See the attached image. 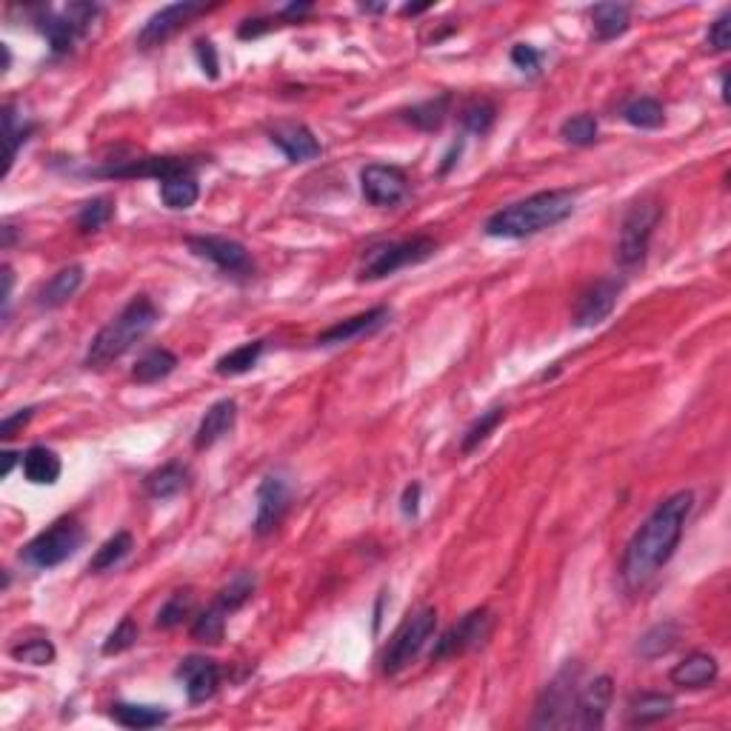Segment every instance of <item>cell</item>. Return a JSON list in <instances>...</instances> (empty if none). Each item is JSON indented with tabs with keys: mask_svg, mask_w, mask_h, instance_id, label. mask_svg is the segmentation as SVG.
<instances>
[{
	"mask_svg": "<svg viewBox=\"0 0 731 731\" xmlns=\"http://www.w3.org/2000/svg\"><path fill=\"white\" fill-rule=\"evenodd\" d=\"M692 509V492H674L663 503H657V509L646 517V523L634 532L620 563V577L629 589H640L643 583H649L672 560L683 540Z\"/></svg>",
	"mask_w": 731,
	"mask_h": 731,
	"instance_id": "obj_1",
	"label": "cell"
},
{
	"mask_svg": "<svg viewBox=\"0 0 731 731\" xmlns=\"http://www.w3.org/2000/svg\"><path fill=\"white\" fill-rule=\"evenodd\" d=\"M572 215L574 192H569V189H546V192H537V195H529V198L497 209L492 218L486 220L483 232L489 238L523 240L560 226L563 220L572 218Z\"/></svg>",
	"mask_w": 731,
	"mask_h": 731,
	"instance_id": "obj_2",
	"label": "cell"
},
{
	"mask_svg": "<svg viewBox=\"0 0 731 731\" xmlns=\"http://www.w3.org/2000/svg\"><path fill=\"white\" fill-rule=\"evenodd\" d=\"M158 306L152 303L149 295H135L118 315L112 317L103 329H100L89 352H86V366L89 369H106L109 363H115L126 355L138 340L149 335L158 323Z\"/></svg>",
	"mask_w": 731,
	"mask_h": 731,
	"instance_id": "obj_3",
	"label": "cell"
},
{
	"mask_svg": "<svg viewBox=\"0 0 731 731\" xmlns=\"http://www.w3.org/2000/svg\"><path fill=\"white\" fill-rule=\"evenodd\" d=\"M437 255V240L429 235H417L409 240H386V243H375L372 249H366V255L360 260L357 269V280L372 283V280H383V277L395 275L400 269H409L417 263H426Z\"/></svg>",
	"mask_w": 731,
	"mask_h": 731,
	"instance_id": "obj_4",
	"label": "cell"
},
{
	"mask_svg": "<svg viewBox=\"0 0 731 731\" xmlns=\"http://www.w3.org/2000/svg\"><path fill=\"white\" fill-rule=\"evenodd\" d=\"M86 540V532L75 517H60L49 529L35 534L23 549H20V560L32 569H55L60 563H66L69 557H75L78 549Z\"/></svg>",
	"mask_w": 731,
	"mask_h": 731,
	"instance_id": "obj_5",
	"label": "cell"
},
{
	"mask_svg": "<svg viewBox=\"0 0 731 731\" xmlns=\"http://www.w3.org/2000/svg\"><path fill=\"white\" fill-rule=\"evenodd\" d=\"M580 680V666L566 663L560 672L546 683L534 703V729H574V703H577V686Z\"/></svg>",
	"mask_w": 731,
	"mask_h": 731,
	"instance_id": "obj_6",
	"label": "cell"
},
{
	"mask_svg": "<svg viewBox=\"0 0 731 731\" xmlns=\"http://www.w3.org/2000/svg\"><path fill=\"white\" fill-rule=\"evenodd\" d=\"M663 218V206L657 200H640L626 212L620 223V240H617V260L623 266H637L649 252L654 229Z\"/></svg>",
	"mask_w": 731,
	"mask_h": 731,
	"instance_id": "obj_7",
	"label": "cell"
},
{
	"mask_svg": "<svg viewBox=\"0 0 731 731\" xmlns=\"http://www.w3.org/2000/svg\"><path fill=\"white\" fill-rule=\"evenodd\" d=\"M437 629V612L435 609H420L415 612L400 629L395 637L389 640L386 652H383V672L400 674L409 663H415L417 654L426 649V643L432 640Z\"/></svg>",
	"mask_w": 731,
	"mask_h": 731,
	"instance_id": "obj_8",
	"label": "cell"
},
{
	"mask_svg": "<svg viewBox=\"0 0 731 731\" xmlns=\"http://www.w3.org/2000/svg\"><path fill=\"white\" fill-rule=\"evenodd\" d=\"M494 629V614L489 609H475V612L463 614L455 626H449L446 632L435 640V649H432V660H452L460 654H469L480 649L489 634Z\"/></svg>",
	"mask_w": 731,
	"mask_h": 731,
	"instance_id": "obj_9",
	"label": "cell"
},
{
	"mask_svg": "<svg viewBox=\"0 0 731 731\" xmlns=\"http://www.w3.org/2000/svg\"><path fill=\"white\" fill-rule=\"evenodd\" d=\"M186 246L195 257H203L212 266H218L223 275L249 277L255 272V260L238 240L218 238V235H195V238H186Z\"/></svg>",
	"mask_w": 731,
	"mask_h": 731,
	"instance_id": "obj_10",
	"label": "cell"
},
{
	"mask_svg": "<svg viewBox=\"0 0 731 731\" xmlns=\"http://www.w3.org/2000/svg\"><path fill=\"white\" fill-rule=\"evenodd\" d=\"M195 172H198V160L192 158H140L123 160V163L106 166V169H89L92 178H155L160 183L169 178H178V175H195Z\"/></svg>",
	"mask_w": 731,
	"mask_h": 731,
	"instance_id": "obj_11",
	"label": "cell"
},
{
	"mask_svg": "<svg viewBox=\"0 0 731 731\" xmlns=\"http://www.w3.org/2000/svg\"><path fill=\"white\" fill-rule=\"evenodd\" d=\"M206 12L203 3H195V0H183V3H169L163 6L160 12H155L152 18L143 23L138 35V49L149 52V49H158L163 46L169 38H175L180 29L189 23L192 18H198Z\"/></svg>",
	"mask_w": 731,
	"mask_h": 731,
	"instance_id": "obj_12",
	"label": "cell"
},
{
	"mask_svg": "<svg viewBox=\"0 0 731 731\" xmlns=\"http://www.w3.org/2000/svg\"><path fill=\"white\" fill-rule=\"evenodd\" d=\"M360 192L372 206H397L409 198V178L397 166L369 163L360 172Z\"/></svg>",
	"mask_w": 731,
	"mask_h": 731,
	"instance_id": "obj_13",
	"label": "cell"
},
{
	"mask_svg": "<svg viewBox=\"0 0 731 731\" xmlns=\"http://www.w3.org/2000/svg\"><path fill=\"white\" fill-rule=\"evenodd\" d=\"M292 506V483L280 475H266L257 486L255 534L266 537L283 523V517Z\"/></svg>",
	"mask_w": 731,
	"mask_h": 731,
	"instance_id": "obj_14",
	"label": "cell"
},
{
	"mask_svg": "<svg viewBox=\"0 0 731 731\" xmlns=\"http://www.w3.org/2000/svg\"><path fill=\"white\" fill-rule=\"evenodd\" d=\"M612 700L614 680L609 674H597L586 686H580L577 703H574V729H603L606 714L612 709Z\"/></svg>",
	"mask_w": 731,
	"mask_h": 731,
	"instance_id": "obj_15",
	"label": "cell"
},
{
	"mask_svg": "<svg viewBox=\"0 0 731 731\" xmlns=\"http://www.w3.org/2000/svg\"><path fill=\"white\" fill-rule=\"evenodd\" d=\"M620 292H623V280H617V277H603L592 283L574 306V326L592 329V326H600L603 320H609L620 300Z\"/></svg>",
	"mask_w": 731,
	"mask_h": 731,
	"instance_id": "obj_16",
	"label": "cell"
},
{
	"mask_svg": "<svg viewBox=\"0 0 731 731\" xmlns=\"http://www.w3.org/2000/svg\"><path fill=\"white\" fill-rule=\"evenodd\" d=\"M178 680L186 689V697L192 706H200L206 700H212L220 689V666L212 657H200V654H189L183 657L178 666Z\"/></svg>",
	"mask_w": 731,
	"mask_h": 731,
	"instance_id": "obj_17",
	"label": "cell"
},
{
	"mask_svg": "<svg viewBox=\"0 0 731 731\" xmlns=\"http://www.w3.org/2000/svg\"><path fill=\"white\" fill-rule=\"evenodd\" d=\"M389 317H392V312L386 306H375L369 312H360V315L346 317L340 323H332L329 329H323L317 335L315 343L317 346H343V343H352L357 337L375 335L389 323Z\"/></svg>",
	"mask_w": 731,
	"mask_h": 731,
	"instance_id": "obj_18",
	"label": "cell"
},
{
	"mask_svg": "<svg viewBox=\"0 0 731 731\" xmlns=\"http://www.w3.org/2000/svg\"><path fill=\"white\" fill-rule=\"evenodd\" d=\"M35 26L40 29V35L46 38L52 55L60 58V55H69L75 46H78L80 38H86L89 32L80 29L75 20L69 18L66 12H55V9H40L38 18H35Z\"/></svg>",
	"mask_w": 731,
	"mask_h": 731,
	"instance_id": "obj_19",
	"label": "cell"
},
{
	"mask_svg": "<svg viewBox=\"0 0 731 731\" xmlns=\"http://www.w3.org/2000/svg\"><path fill=\"white\" fill-rule=\"evenodd\" d=\"M272 146H277L289 163H309V160L320 158V140L315 138V132L303 123H280L269 132Z\"/></svg>",
	"mask_w": 731,
	"mask_h": 731,
	"instance_id": "obj_20",
	"label": "cell"
},
{
	"mask_svg": "<svg viewBox=\"0 0 731 731\" xmlns=\"http://www.w3.org/2000/svg\"><path fill=\"white\" fill-rule=\"evenodd\" d=\"M238 423V403L232 397H223L218 403H212L206 409V415L200 417L198 432H195V449H212L218 440L229 435Z\"/></svg>",
	"mask_w": 731,
	"mask_h": 731,
	"instance_id": "obj_21",
	"label": "cell"
},
{
	"mask_svg": "<svg viewBox=\"0 0 731 731\" xmlns=\"http://www.w3.org/2000/svg\"><path fill=\"white\" fill-rule=\"evenodd\" d=\"M717 677H720V663L709 652L686 654L672 672H669V680H672L677 689H692V692L694 689L712 686Z\"/></svg>",
	"mask_w": 731,
	"mask_h": 731,
	"instance_id": "obj_22",
	"label": "cell"
},
{
	"mask_svg": "<svg viewBox=\"0 0 731 731\" xmlns=\"http://www.w3.org/2000/svg\"><path fill=\"white\" fill-rule=\"evenodd\" d=\"M80 283H83V266H66L40 286L35 292V303L40 309H60L63 303L78 295Z\"/></svg>",
	"mask_w": 731,
	"mask_h": 731,
	"instance_id": "obj_23",
	"label": "cell"
},
{
	"mask_svg": "<svg viewBox=\"0 0 731 731\" xmlns=\"http://www.w3.org/2000/svg\"><path fill=\"white\" fill-rule=\"evenodd\" d=\"M20 469L23 477L35 486H55L63 472L58 452H52L49 446H32L20 457Z\"/></svg>",
	"mask_w": 731,
	"mask_h": 731,
	"instance_id": "obj_24",
	"label": "cell"
},
{
	"mask_svg": "<svg viewBox=\"0 0 731 731\" xmlns=\"http://www.w3.org/2000/svg\"><path fill=\"white\" fill-rule=\"evenodd\" d=\"M674 714V697L660 692H640L629 700L626 723L629 726H652Z\"/></svg>",
	"mask_w": 731,
	"mask_h": 731,
	"instance_id": "obj_25",
	"label": "cell"
},
{
	"mask_svg": "<svg viewBox=\"0 0 731 731\" xmlns=\"http://www.w3.org/2000/svg\"><path fill=\"white\" fill-rule=\"evenodd\" d=\"M189 477H192L189 469L180 460H172V463H163L152 475H146L143 486H146V494L155 500H172L183 489H189Z\"/></svg>",
	"mask_w": 731,
	"mask_h": 731,
	"instance_id": "obj_26",
	"label": "cell"
},
{
	"mask_svg": "<svg viewBox=\"0 0 731 731\" xmlns=\"http://www.w3.org/2000/svg\"><path fill=\"white\" fill-rule=\"evenodd\" d=\"M592 23L597 40L620 38L632 26V6L629 3H597L592 9Z\"/></svg>",
	"mask_w": 731,
	"mask_h": 731,
	"instance_id": "obj_27",
	"label": "cell"
},
{
	"mask_svg": "<svg viewBox=\"0 0 731 731\" xmlns=\"http://www.w3.org/2000/svg\"><path fill=\"white\" fill-rule=\"evenodd\" d=\"M178 355L169 352V349H149L138 357L135 369H132V380L135 383H143V386H152V383H160L166 377L172 375L178 369Z\"/></svg>",
	"mask_w": 731,
	"mask_h": 731,
	"instance_id": "obj_28",
	"label": "cell"
},
{
	"mask_svg": "<svg viewBox=\"0 0 731 731\" xmlns=\"http://www.w3.org/2000/svg\"><path fill=\"white\" fill-rule=\"evenodd\" d=\"M449 109H452V95L443 92V95H437V98L423 100V103H415L412 109H406V112H403V120H406L409 126L420 129V132H437V129L446 123V118H449Z\"/></svg>",
	"mask_w": 731,
	"mask_h": 731,
	"instance_id": "obj_29",
	"label": "cell"
},
{
	"mask_svg": "<svg viewBox=\"0 0 731 731\" xmlns=\"http://www.w3.org/2000/svg\"><path fill=\"white\" fill-rule=\"evenodd\" d=\"M109 717L123 726V729H158L169 720V712L166 709H158V706H140V703H115L109 709Z\"/></svg>",
	"mask_w": 731,
	"mask_h": 731,
	"instance_id": "obj_30",
	"label": "cell"
},
{
	"mask_svg": "<svg viewBox=\"0 0 731 731\" xmlns=\"http://www.w3.org/2000/svg\"><path fill=\"white\" fill-rule=\"evenodd\" d=\"M266 352V340H249V343H240L238 349L226 352L223 357H218L215 363V372L220 377H238L252 372L257 366V360L263 357Z\"/></svg>",
	"mask_w": 731,
	"mask_h": 731,
	"instance_id": "obj_31",
	"label": "cell"
},
{
	"mask_svg": "<svg viewBox=\"0 0 731 731\" xmlns=\"http://www.w3.org/2000/svg\"><path fill=\"white\" fill-rule=\"evenodd\" d=\"M677 640H680V626L672 623V620H666V623L652 626L646 634H640L634 652L640 654L643 660H657V657L672 652L674 646H677Z\"/></svg>",
	"mask_w": 731,
	"mask_h": 731,
	"instance_id": "obj_32",
	"label": "cell"
},
{
	"mask_svg": "<svg viewBox=\"0 0 731 731\" xmlns=\"http://www.w3.org/2000/svg\"><path fill=\"white\" fill-rule=\"evenodd\" d=\"M35 129H38L35 123H26L23 118H18V112H15L12 103L3 106V138H6V166H3V178L12 172V163L18 158L20 146L29 140V135H32Z\"/></svg>",
	"mask_w": 731,
	"mask_h": 731,
	"instance_id": "obj_33",
	"label": "cell"
},
{
	"mask_svg": "<svg viewBox=\"0 0 731 731\" xmlns=\"http://www.w3.org/2000/svg\"><path fill=\"white\" fill-rule=\"evenodd\" d=\"M509 417V409L506 406H494V409H489V412H480V417H477L475 423L463 432V437H460V455H472V452H477L489 437H492V432L503 423Z\"/></svg>",
	"mask_w": 731,
	"mask_h": 731,
	"instance_id": "obj_34",
	"label": "cell"
},
{
	"mask_svg": "<svg viewBox=\"0 0 731 731\" xmlns=\"http://www.w3.org/2000/svg\"><path fill=\"white\" fill-rule=\"evenodd\" d=\"M135 549V537L132 532H115L103 546H100L95 557L89 560V572L92 574H100V572H109V569H115L120 566L129 554Z\"/></svg>",
	"mask_w": 731,
	"mask_h": 731,
	"instance_id": "obj_35",
	"label": "cell"
},
{
	"mask_svg": "<svg viewBox=\"0 0 731 731\" xmlns=\"http://www.w3.org/2000/svg\"><path fill=\"white\" fill-rule=\"evenodd\" d=\"M200 198V186L195 175H178V178H169L160 183V200L166 209H192Z\"/></svg>",
	"mask_w": 731,
	"mask_h": 731,
	"instance_id": "obj_36",
	"label": "cell"
},
{
	"mask_svg": "<svg viewBox=\"0 0 731 731\" xmlns=\"http://www.w3.org/2000/svg\"><path fill=\"white\" fill-rule=\"evenodd\" d=\"M623 118L634 129H660L666 123V109L657 98H634L623 106Z\"/></svg>",
	"mask_w": 731,
	"mask_h": 731,
	"instance_id": "obj_37",
	"label": "cell"
},
{
	"mask_svg": "<svg viewBox=\"0 0 731 731\" xmlns=\"http://www.w3.org/2000/svg\"><path fill=\"white\" fill-rule=\"evenodd\" d=\"M255 586H257V577L252 572H238L223 589L218 592L215 597V603H218L220 609H226V612H238L240 606H246L249 600H252V594H255Z\"/></svg>",
	"mask_w": 731,
	"mask_h": 731,
	"instance_id": "obj_38",
	"label": "cell"
},
{
	"mask_svg": "<svg viewBox=\"0 0 731 731\" xmlns=\"http://www.w3.org/2000/svg\"><path fill=\"white\" fill-rule=\"evenodd\" d=\"M226 609H220L218 603L212 606V609H206V612H200L195 617V623H192V640L195 643H209V646H218L220 640H223V634H226Z\"/></svg>",
	"mask_w": 731,
	"mask_h": 731,
	"instance_id": "obj_39",
	"label": "cell"
},
{
	"mask_svg": "<svg viewBox=\"0 0 731 731\" xmlns=\"http://www.w3.org/2000/svg\"><path fill=\"white\" fill-rule=\"evenodd\" d=\"M112 218H115V203H112V198H92L89 203L80 206L75 226H78V232H83V235H92V232H100Z\"/></svg>",
	"mask_w": 731,
	"mask_h": 731,
	"instance_id": "obj_40",
	"label": "cell"
},
{
	"mask_svg": "<svg viewBox=\"0 0 731 731\" xmlns=\"http://www.w3.org/2000/svg\"><path fill=\"white\" fill-rule=\"evenodd\" d=\"M195 612V594L189 592V589H183V592H175L163 606H160L158 612V623L160 629H175L180 626L189 614Z\"/></svg>",
	"mask_w": 731,
	"mask_h": 731,
	"instance_id": "obj_41",
	"label": "cell"
},
{
	"mask_svg": "<svg viewBox=\"0 0 731 731\" xmlns=\"http://www.w3.org/2000/svg\"><path fill=\"white\" fill-rule=\"evenodd\" d=\"M494 120H497V106H494L492 100H472L460 112L463 129L472 132V135H486L494 126Z\"/></svg>",
	"mask_w": 731,
	"mask_h": 731,
	"instance_id": "obj_42",
	"label": "cell"
},
{
	"mask_svg": "<svg viewBox=\"0 0 731 731\" xmlns=\"http://www.w3.org/2000/svg\"><path fill=\"white\" fill-rule=\"evenodd\" d=\"M560 138L572 146H592L597 140V118L594 115H574V118L563 120Z\"/></svg>",
	"mask_w": 731,
	"mask_h": 731,
	"instance_id": "obj_43",
	"label": "cell"
},
{
	"mask_svg": "<svg viewBox=\"0 0 731 731\" xmlns=\"http://www.w3.org/2000/svg\"><path fill=\"white\" fill-rule=\"evenodd\" d=\"M12 657L18 660V663H29V666H49V663H55V646H52V640H46V637H38V640H26V643H20L12 649Z\"/></svg>",
	"mask_w": 731,
	"mask_h": 731,
	"instance_id": "obj_44",
	"label": "cell"
},
{
	"mask_svg": "<svg viewBox=\"0 0 731 731\" xmlns=\"http://www.w3.org/2000/svg\"><path fill=\"white\" fill-rule=\"evenodd\" d=\"M138 623L126 614L123 620H120L118 626H115V632L109 634L106 637V643H103V649L100 652L106 654V657H112V654H123V652H129L135 643H138Z\"/></svg>",
	"mask_w": 731,
	"mask_h": 731,
	"instance_id": "obj_45",
	"label": "cell"
},
{
	"mask_svg": "<svg viewBox=\"0 0 731 731\" xmlns=\"http://www.w3.org/2000/svg\"><path fill=\"white\" fill-rule=\"evenodd\" d=\"M195 58H198L200 69H203V75L209 80H218L220 78V58H218V49H215V43L206 38L195 40Z\"/></svg>",
	"mask_w": 731,
	"mask_h": 731,
	"instance_id": "obj_46",
	"label": "cell"
},
{
	"mask_svg": "<svg viewBox=\"0 0 731 731\" xmlns=\"http://www.w3.org/2000/svg\"><path fill=\"white\" fill-rule=\"evenodd\" d=\"M540 60H543V52H537V49L529 46V43H517L512 49V63L520 69V72L534 75V72L540 69Z\"/></svg>",
	"mask_w": 731,
	"mask_h": 731,
	"instance_id": "obj_47",
	"label": "cell"
},
{
	"mask_svg": "<svg viewBox=\"0 0 731 731\" xmlns=\"http://www.w3.org/2000/svg\"><path fill=\"white\" fill-rule=\"evenodd\" d=\"M709 46H712L714 52H729V46H731V15L729 12H723V15L712 23V29H709Z\"/></svg>",
	"mask_w": 731,
	"mask_h": 731,
	"instance_id": "obj_48",
	"label": "cell"
},
{
	"mask_svg": "<svg viewBox=\"0 0 731 731\" xmlns=\"http://www.w3.org/2000/svg\"><path fill=\"white\" fill-rule=\"evenodd\" d=\"M420 494H423V486L420 483H409L403 489V497H400V512L406 517H417L420 512Z\"/></svg>",
	"mask_w": 731,
	"mask_h": 731,
	"instance_id": "obj_49",
	"label": "cell"
},
{
	"mask_svg": "<svg viewBox=\"0 0 731 731\" xmlns=\"http://www.w3.org/2000/svg\"><path fill=\"white\" fill-rule=\"evenodd\" d=\"M32 415H35V409L29 406V409H20L18 415L3 417V423H0V437H3V440L15 437V429H18V426H26V423L32 420Z\"/></svg>",
	"mask_w": 731,
	"mask_h": 731,
	"instance_id": "obj_50",
	"label": "cell"
},
{
	"mask_svg": "<svg viewBox=\"0 0 731 731\" xmlns=\"http://www.w3.org/2000/svg\"><path fill=\"white\" fill-rule=\"evenodd\" d=\"M269 29H272V20H266V18L243 20V26H240V29H238V38L240 40L260 38V35H266Z\"/></svg>",
	"mask_w": 731,
	"mask_h": 731,
	"instance_id": "obj_51",
	"label": "cell"
},
{
	"mask_svg": "<svg viewBox=\"0 0 731 731\" xmlns=\"http://www.w3.org/2000/svg\"><path fill=\"white\" fill-rule=\"evenodd\" d=\"M12 283H15V275L9 266H3V317H9V300H12Z\"/></svg>",
	"mask_w": 731,
	"mask_h": 731,
	"instance_id": "obj_52",
	"label": "cell"
},
{
	"mask_svg": "<svg viewBox=\"0 0 731 731\" xmlns=\"http://www.w3.org/2000/svg\"><path fill=\"white\" fill-rule=\"evenodd\" d=\"M306 12H312V3H289V6L280 12V20H300Z\"/></svg>",
	"mask_w": 731,
	"mask_h": 731,
	"instance_id": "obj_53",
	"label": "cell"
},
{
	"mask_svg": "<svg viewBox=\"0 0 731 731\" xmlns=\"http://www.w3.org/2000/svg\"><path fill=\"white\" fill-rule=\"evenodd\" d=\"M0 457H3V469H0V477H9V475H12V469H15V463H18L23 455L12 452V449H6V452H3Z\"/></svg>",
	"mask_w": 731,
	"mask_h": 731,
	"instance_id": "obj_54",
	"label": "cell"
},
{
	"mask_svg": "<svg viewBox=\"0 0 731 731\" xmlns=\"http://www.w3.org/2000/svg\"><path fill=\"white\" fill-rule=\"evenodd\" d=\"M360 9H363V12H372V15H377V12H386L389 6H386V3H360Z\"/></svg>",
	"mask_w": 731,
	"mask_h": 731,
	"instance_id": "obj_55",
	"label": "cell"
},
{
	"mask_svg": "<svg viewBox=\"0 0 731 731\" xmlns=\"http://www.w3.org/2000/svg\"><path fill=\"white\" fill-rule=\"evenodd\" d=\"M15 243V229L12 226H3V249H9Z\"/></svg>",
	"mask_w": 731,
	"mask_h": 731,
	"instance_id": "obj_56",
	"label": "cell"
},
{
	"mask_svg": "<svg viewBox=\"0 0 731 731\" xmlns=\"http://www.w3.org/2000/svg\"><path fill=\"white\" fill-rule=\"evenodd\" d=\"M720 95H723V103H729V72H723V78H720Z\"/></svg>",
	"mask_w": 731,
	"mask_h": 731,
	"instance_id": "obj_57",
	"label": "cell"
},
{
	"mask_svg": "<svg viewBox=\"0 0 731 731\" xmlns=\"http://www.w3.org/2000/svg\"><path fill=\"white\" fill-rule=\"evenodd\" d=\"M429 6H432V3H423V6H412V3H409V6H403V15H420V12H426Z\"/></svg>",
	"mask_w": 731,
	"mask_h": 731,
	"instance_id": "obj_58",
	"label": "cell"
},
{
	"mask_svg": "<svg viewBox=\"0 0 731 731\" xmlns=\"http://www.w3.org/2000/svg\"><path fill=\"white\" fill-rule=\"evenodd\" d=\"M0 49H3V72H9V66H12V55H9V46L3 43Z\"/></svg>",
	"mask_w": 731,
	"mask_h": 731,
	"instance_id": "obj_59",
	"label": "cell"
}]
</instances>
